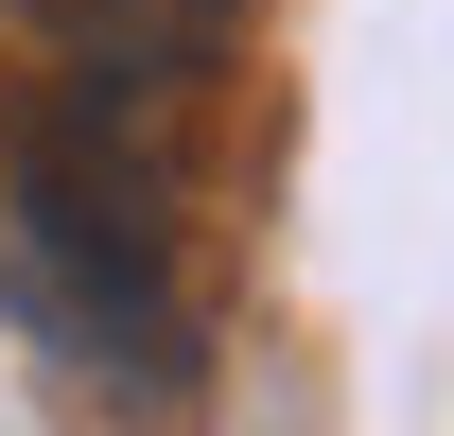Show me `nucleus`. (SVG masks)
<instances>
[{
  "label": "nucleus",
  "mask_w": 454,
  "mask_h": 436,
  "mask_svg": "<svg viewBox=\"0 0 454 436\" xmlns=\"http://www.w3.org/2000/svg\"><path fill=\"white\" fill-rule=\"evenodd\" d=\"M0 315L18 349L106 401V419H192L210 384V279H192V122L88 105L0 53Z\"/></svg>",
  "instance_id": "obj_1"
},
{
  "label": "nucleus",
  "mask_w": 454,
  "mask_h": 436,
  "mask_svg": "<svg viewBox=\"0 0 454 436\" xmlns=\"http://www.w3.org/2000/svg\"><path fill=\"white\" fill-rule=\"evenodd\" d=\"M18 70H53L88 105H140V122H210L227 53H245V0H0Z\"/></svg>",
  "instance_id": "obj_2"
}]
</instances>
